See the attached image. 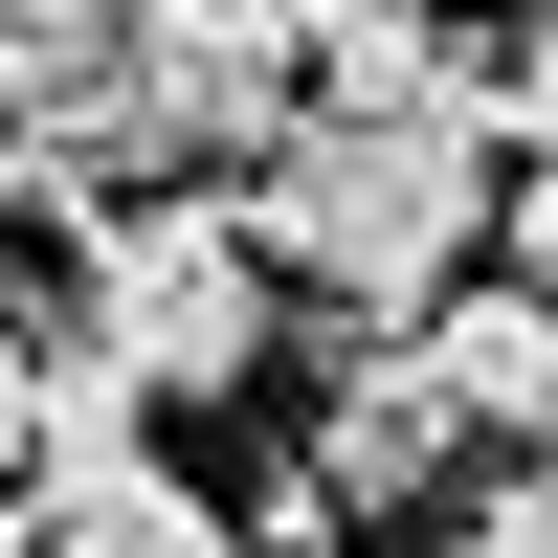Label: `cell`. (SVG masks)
Returning a JSON list of instances; mask_svg holds the SVG:
<instances>
[{
  "label": "cell",
  "mask_w": 558,
  "mask_h": 558,
  "mask_svg": "<svg viewBox=\"0 0 558 558\" xmlns=\"http://www.w3.org/2000/svg\"><path fill=\"white\" fill-rule=\"evenodd\" d=\"M336 514H447V470H470V402L425 380V336L402 357H336V402H313V447H291Z\"/></svg>",
  "instance_id": "obj_3"
},
{
  "label": "cell",
  "mask_w": 558,
  "mask_h": 558,
  "mask_svg": "<svg viewBox=\"0 0 558 558\" xmlns=\"http://www.w3.org/2000/svg\"><path fill=\"white\" fill-rule=\"evenodd\" d=\"M447 558H558V470H492L470 514H447Z\"/></svg>",
  "instance_id": "obj_7"
},
{
  "label": "cell",
  "mask_w": 558,
  "mask_h": 558,
  "mask_svg": "<svg viewBox=\"0 0 558 558\" xmlns=\"http://www.w3.org/2000/svg\"><path fill=\"white\" fill-rule=\"evenodd\" d=\"M514 291H558V157L514 179Z\"/></svg>",
  "instance_id": "obj_9"
},
{
  "label": "cell",
  "mask_w": 558,
  "mask_h": 558,
  "mask_svg": "<svg viewBox=\"0 0 558 558\" xmlns=\"http://www.w3.org/2000/svg\"><path fill=\"white\" fill-rule=\"evenodd\" d=\"M23 492H45V357L0 336V514H23Z\"/></svg>",
  "instance_id": "obj_8"
},
{
  "label": "cell",
  "mask_w": 558,
  "mask_h": 558,
  "mask_svg": "<svg viewBox=\"0 0 558 558\" xmlns=\"http://www.w3.org/2000/svg\"><path fill=\"white\" fill-rule=\"evenodd\" d=\"M68 336L112 357L134 402H246L268 336H291V268H268L246 202H112L68 246Z\"/></svg>",
  "instance_id": "obj_2"
},
{
  "label": "cell",
  "mask_w": 558,
  "mask_h": 558,
  "mask_svg": "<svg viewBox=\"0 0 558 558\" xmlns=\"http://www.w3.org/2000/svg\"><path fill=\"white\" fill-rule=\"evenodd\" d=\"M0 558H45V514H0Z\"/></svg>",
  "instance_id": "obj_10"
},
{
  "label": "cell",
  "mask_w": 558,
  "mask_h": 558,
  "mask_svg": "<svg viewBox=\"0 0 558 558\" xmlns=\"http://www.w3.org/2000/svg\"><path fill=\"white\" fill-rule=\"evenodd\" d=\"M23 514H45V558H246V514H223L202 470H157V447H89V470H45Z\"/></svg>",
  "instance_id": "obj_4"
},
{
  "label": "cell",
  "mask_w": 558,
  "mask_h": 558,
  "mask_svg": "<svg viewBox=\"0 0 558 558\" xmlns=\"http://www.w3.org/2000/svg\"><path fill=\"white\" fill-rule=\"evenodd\" d=\"M447 23H514V0H447Z\"/></svg>",
  "instance_id": "obj_11"
},
{
  "label": "cell",
  "mask_w": 558,
  "mask_h": 558,
  "mask_svg": "<svg viewBox=\"0 0 558 558\" xmlns=\"http://www.w3.org/2000/svg\"><path fill=\"white\" fill-rule=\"evenodd\" d=\"M246 223H268V268H291V313H313L336 357H402L492 246H514L470 112H313L291 157L246 179Z\"/></svg>",
  "instance_id": "obj_1"
},
{
  "label": "cell",
  "mask_w": 558,
  "mask_h": 558,
  "mask_svg": "<svg viewBox=\"0 0 558 558\" xmlns=\"http://www.w3.org/2000/svg\"><path fill=\"white\" fill-rule=\"evenodd\" d=\"M425 380L470 402V447L536 470V447H558V291H447L425 313Z\"/></svg>",
  "instance_id": "obj_5"
},
{
  "label": "cell",
  "mask_w": 558,
  "mask_h": 558,
  "mask_svg": "<svg viewBox=\"0 0 558 558\" xmlns=\"http://www.w3.org/2000/svg\"><path fill=\"white\" fill-rule=\"evenodd\" d=\"M112 45H134V0H0V134H68L89 89H112Z\"/></svg>",
  "instance_id": "obj_6"
}]
</instances>
